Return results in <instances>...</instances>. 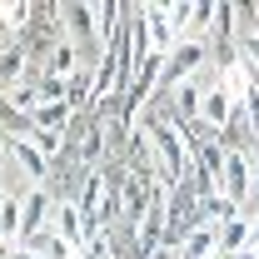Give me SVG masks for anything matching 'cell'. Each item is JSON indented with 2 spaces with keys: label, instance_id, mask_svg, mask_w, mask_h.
<instances>
[{
  "label": "cell",
  "instance_id": "obj_11",
  "mask_svg": "<svg viewBox=\"0 0 259 259\" xmlns=\"http://www.w3.org/2000/svg\"><path fill=\"white\" fill-rule=\"evenodd\" d=\"M164 15H169V30H175V40H185V30H190V15H194V5H190V0H175V5H164Z\"/></svg>",
  "mask_w": 259,
  "mask_h": 259
},
{
  "label": "cell",
  "instance_id": "obj_7",
  "mask_svg": "<svg viewBox=\"0 0 259 259\" xmlns=\"http://www.w3.org/2000/svg\"><path fill=\"white\" fill-rule=\"evenodd\" d=\"M145 30H150V55H160V60L175 50V45H180V40H175V30H169V15H164V5H155V0L145 5Z\"/></svg>",
  "mask_w": 259,
  "mask_h": 259
},
{
  "label": "cell",
  "instance_id": "obj_15",
  "mask_svg": "<svg viewBox=\"0 0 259 259\" xmlns=\"http://www.w3.org/2000/svg\"><path fill=\"white\" fill-rule=\"evenodd\" d=\"M229 259H259V254H254V249H239V254H229Z\"/></svg>",
  "mask_w": 259,
  "mask_h": 259
},
{
  "label": "cell",
  "instance_id": "obj_9",
  "mask_svg": "<svg viewBox=\"0 0 259 259\" xmlns=\"http://www.w3.org/2000/svg\"><path fill=\"white\" fill-rule=\"evenodd\" d=\"M249 249V214H234L229 225H220V259Z\"/></svg>",
  "mask_w": 259,
  "mask_h": 259
},
{
  "label": "cell",
  "instance_id": "obj_14",
  "mask_svg": "<svg viewBox=\"0 0 259 259\" xmlns=\"http://www.w3.org/2000/svg\"><path fill=\"white\" fill-rule=\"evenodd\" d=\"M10 194V164H0V199Z\"/></svg>",
  "mask_w": 259,
  "mask_h": 259
},
{
  "label": "cell",
  "instance_id": "obj_2",
  "mask_svg": "<svg viewBox=\"0 0 259 259\" xmlns=\"http://www.w3.org/2000/svg\"><path fill=\"white\" fill-rule=\"evenodd\" d=\"M204 65H209V45H199V40H180L160 65V80L175 90L180 80H194V75H204Z\"/></svg>",
  "mask_w": 259,
  "mask_h": 259
},
{
  "label": "cell",
  "instance_id": "obj_6",
  "mask_svg": "<svg viewBox=\"0 0 259 259\" xmlns=\"http://www.w3.org/2000/svg\"><path fill=\"white\" fill-rule=\"evenodd\" d=\"M20 220H25V185H15L0 199V254L20 249Z\"/></svg>",
  "mask_w": 259,
  "mask_h": 259
},
{
  "label": "cell",
  "instance_id": "obj_3",
  "mask_svg": "<svg viewBox=\"0 0 259 259\" xmlns=\"http://www.w3.org/2000/svg\"><path fill=\"white\" fill-rule=\"evenodd\" d=\"M220 194L229 204H244L254 194V164H249V150L244 145H229L225 150V180H220Z\"/></svg>",
  "mask_w": 259,
  "mask_h": 259
},
{
  "label": "cell",
  "instance_id": "obj_1",
  "mask_svg": "<svg viewBox=\"0 0 259 259\" xmlns=\"http://www.w3.org/2000/svg\"><path fill=\"white\" fill-rule=\"evenodd\" d=\"M229 125H234V105L214 80V85H204V100H199V115H194L190 130H199V140H225Z\"/></svg>",
  "mask_w": 259,
  "mask_h": 259
},
{
  "label": "cell",
  "instance_id": "obj_5",
  "mask_svg": "<svg viewBox=\"0 0 259 259\" xmlns=\"http://www.w3.org/2000/svg\"><path fill=\"white\" fill-rule=\"evenodd\" d=\"M50 229L60 234L65 244H75V249H85V239H90V225H85V214H80V204H75L70 194H55V209H50Z\"/></svg>",
  "mask_w": 259,
  "mask_h": 259
},
{
  "label": "cell",
  "instance_id": "obj_13",
  "mask_svg": "<svg viewBox=\"0 0 259 259\" xmlns=\"http://www.w3.org/2000/svg\"><path fill=\"white\" fill-rule=\"evenodd\" d=\"M145 259H180V249H175V244H160L155 254H145Z\"/></svg>",
  "mask_w": 259,
  "mask_h": 259
},
{
  "label": "cell",
  "instance_id": "obj_10",
  "mask_svg": "<svg viewBox=\"0 0 259 259\" xmlns=\"http://www.w3.org/2000/svg\"><path fill=\"white\" fill-rule=\"evenodd\" d=\"M214 0H199L194 5V15H190V30H185V40H199V45H209V25H214Z\"/></svg>",
  "mask_w": 259,
  "mask_h": 259
},
{
  "label": "cell",
  "instance_id": "obj_4",
  "mask_svg": "<svg viewBox=\"0 0 259 259\" xmlns=\"http://www.w3.org/2000/svg\"><path fill=\"white\" fill-rule=\"evenodd\" d=\"M5 164H15V175H25V190H45V185L55 180V164L30 145V135H25V140H10V160Z\"/></svg>",
  "mask_w": 259,
  "mask_h": 259
},
{
  "label": "cell",
  "instance_id": "obj_16",
  "mask_svg": "<svg viewBox=\"0 0 259 259\" xmlns=\"http://www.w3.org/2000/svg\"><path fill=\"white\" fill-rule=\"evenodd\" d=\"M254 25H259V5H254Z\"/></svg>",
  "mask_w": 259,
  "mask_h": 259
},
{
  "label": "cell",
  "instance_id": "obj_8",
  "mask_svg": "<svg viewBox=\"0 0 259 259\" xmlns=\"http://www.w3.org/2000/svg\"><path fill=\"white\" fill-rule=\"evenodd\" d=\"M180 259H220V229L214 225H194L180 244Z\"/></svg>",
  "mask_w": 259,
  "mask_h": 259
},
{
  "label": "cell",
  "instance_id": "obj_12",
  "mask_svg": "<svg viewBox=\"0 0 259 259\" xmlns=\"http://www.w3.org/2000/svg\"><path fill=\"white\" fill-rule=\"evenodd\" d=\"M249 249L259 254V214H249Z\"/></svg>",
  "mask_w": 259,
  "mask_h": 259
}]
</instances>
